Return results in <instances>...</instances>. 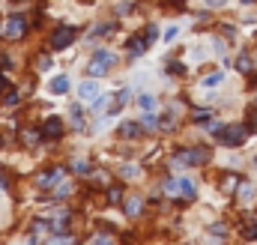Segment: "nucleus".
<instances>
[{"label":"nucleus","instance_id":"f257e3e1","mask_svg":"<svg viewBox=\"0 0 257 245\" xmlns=\"http://www.w3.org/2000/svg\"><path fill=\"white\" fill-rule=\"evenodd\" d=\"M213 159V153L207 147H192V150H180L174 156V168H198V165H207Z\"/></svg>","mask_w":257,"mask_h":245},{"label":"nucleus","instance_id":"f03ea898","mask_svg":"<svg viewBox=\"0 0 257 245\" xmlns=\"http://www.w3.org/2000/svg\"><path fill=\"white\" fill-rule=\"evenodd\" d=\"M117 63V54H111V51H96L93 57H90V66H87V72H90V78H102V75H108V69Z\"/></svg>","mask_w":257,"mask_h":245},{"label":"nucleus","instance_id":"7ed1b4c3","mask_svg":"<svg viewBox=\"0 0 257 245\" xmlns=\"http://www.w3.org/2000/svg\"><path fill=\"white\" fill-rule=\"evenodd\" d=\"M216 135H219V141H222L225 147H240V144H246V138H249V126H222Z\"/></svg>","mask_w":257,"mask_h":245},{"label":"nucleus","instance_id":"20e7f679","mask_svg":"<svg viewBox=\"0 0 257 245\" xmlns=\"http://www.w3.org/2000/svg\"><path fill=\"white\" fill-rule=\"evenodd\" d=\"M165 195H177V198H186V201H195V195H198V189H195V183L192 180H165Z\"/></svg>","mask_w":257,"mask_h":245},{"label":"nucleus","instance_id":"39448f33","mask_svg":"<svg viewBox=\"0 0 257 245\" xmlns=\"http://www.w3.org/2000/svg\"><path fill=\"white\" fill-rule=\"evenodd\" d=\"M24 33H27V18L24 15H9L3 21V36L6 39H21Z\"/></svg>","mask_w":257,"mask_h":245},{"label":"nucleus","instance_id":"423d86ee","mask_svg":"<svg viewBox=\"0 0 257 245\" xmlns=\"http://www.w3.org/2000/svg\"><path fill=\"white\" fill-rule=\"evenodd\" d=\"M75 27H57L54 30V36H51V48L54 51H63V48H69L72 42H75Z\"/></svg>","mask_w":257,"mask_h":245},{"label":"nucleus","instance_id":"0eeeda50","mask_svg":"<svg viewBox=\"0 0 257 245\" xmlns=\"http://www.w3.org/2000/svg\"><path fill=\"white\" fill-rule=\"evenodd\" d=\"M63 129H66V126H63L60 117H48L45 126H42V138H45V141H57V138L63 135Z\"/></svg>","mask_w":257,"mask_h":245},{"label":"nucleus","instance_id":"6e6552de","mask_svg":"<svg viewBox=\"0 0 257 245\" xmlns=\"http://www.w3.org/2000/svg\"><path fill=\"white\" fill-rule=\"evenodd\" d=\"M63 177H66V171H63V168H54V171L42 174V177H39L36 183H39V189H54V186H57V183H60Z\"/></svg>","mask_w":257,"mask_h":245},{"label":"nucleus","instance_id":"1a4fd4ad","mask_svg":"<svg viewBox=\"0 0 257 245\" xmlns=\"http://www.w3.org/2000/svg\"><path fill=\"white\" fill-rule=\"evenodd\" d=\"M78 96H81L84 102H96V99L102 96V90H99V84H96V81H84V84L78 87Z\"/></svg>","mask_w":257,"mask_h":245},{"label":"nucleus","instance_id":"9d476101","mask_svg":"<svg viewBox=\"0 0 257 245\" xmlns=\"http://www.w3.org/2000/svg\"><path fill=\"white\" fill-rule=\"evenodd\" d=\"M120 138H126V141H132V138H141L144 135V123L138 120V123H120Z\"/></svg>","mask_w":257,"mask_h":245},{"label":"nucleus","instance_id":"9b49d317","mask_svg":"<svg viewBox=\"0 0 257 245\" xmlns=\"http://www.w3.org/2000/svg\"><path fill=\"white\" fill-rule=\"evenodd\" d=\"M147 48H150V36H147V33H144V36H132V39H129V54H132V57L144 54Z\"/></svg>","mask_w":257,"mask_h":245},{"label":"nucleus","instance_id":"f8f14e48","mask_svg":"<svg viewBox=\"0 0 257 245\" xmlns=\"http://www.w3.org/2000/svg\"><path fill=\"white\" fill-rule=\"evenodd\" d=\"M75 240L66 231H54V237H45V245H72Z\"/></svg>","mask_w":257,"mask_h":245},{"label":"nucleus","instance_id":"ddd939ff","mask_svg":"<svg viewBox=\"0 0 257 245\" xmlns=\"http://www.w3.org/2000/svg\"><path fill=\"white\" fill-rule=\"evenodd\" d=\"M51 93H54V96H63V93H69V78H66V75H57V78L51 81Z\"/></svg>","mask_w":257,"mask_h":245},{"label":"nucleus","instance_id":"4468645a","mask_svg":"<svg viewBox=\"0 0 257 245\" xmlns=\"http://www.w3.org/2000/svg\"><path fill=\"white\" fill-rule=\"evenodd\" d=\"M21 141H24L27 147H36V144L42 141V132H36V129H21Z\"/></svg>","mask_w":257,"mask_h":245},{"label":"nucleus","instance_id":"2eb2a0df","mask_svg":"<svg viewBox=\"0 0 257 245\" xmlns=\"http://www.w3.org/2000/svg\"><path fill=\"white\" fill-rule=\"evenodd\" d=\"M72 192H75V186H72V183H69L66 177H63V180H60V183L54 186V198H69Z\"/></svg>","mask_w":257,"mask_h":245},{"label":"nucleus","instance_id":"dca6fc26","mask_svg":"<svg viewBox=\"0 0 257 245\" xmlns=\"http://www.w3.org/2000/svg\"><path fill=\"white\" fill-rule=\"evenodd\" d=\"M141 210H144V201H141L138 195H132V198L126 201V216H141Z\"/></svg>","mask_w":257,"mask_h":245},{"label":"nucleus","instance_id":"f3484780","mask_svg":"<svg viewBox=\"0 0 257 245\" xmlns=\"http://www.w3.org/2000/svg\"><path fill=\"white\" fill-rule=\"evenodd\" d=\"M129 93H132V90H120V93L114 96V102H111V114H117V111L129 102Z\"/></svg>","mask_w":257,"mask_h":245},{"label":"nucleus","instance_id":"a211bd4d","mask_svg":"<svg viewBox=\"0 0 257 245\" xmlns=\"http://www.w3.org/2000/svg\"><path fill=\"white\" fill-rule=\"evenodd\" d=\"M69 120H72V129H84V111L75 105V108H69Z\"/></svg>","mask_w":257,"mask_h":245},{"label":"nucleus","instance_id":"6ab92c4d","mask_svg":"<svg viewBox=\"0 0 257 245\" xmlns=\"http://www.w3.org/2000/svg\"><path fill=\"white\" fill-rule=\"evenodd\" d=\"M48 231H51L48 225H42V222H36V225L30 228V243H39V240H42V234L48 237Z\"/></svg>","mask_w":257,"mask_h":245},{"label":"nucleus","instance_id":"aec40b11","mask_svg":"<svg viewBox=\"0 0 257 245\" xmlns=\"http://www.w3.org/2000/svg\"><path fill=\"white\" fill-rule=\"evenodd\" d=\"M72 171H75V174H81V177H93V165H90V162H84V159H78V162L72 165Z\"/></svg>","mask_w":257,"mask_h":245},{"label":"nucleus","instance_id":"412c9836","mask_svg":"<svg viewBox=\"0 0 257 245\" xmlns=\"http://www.w3.org/2000/svg\"><path fill=\"white\" fill-rule=\"evenodd\" d=\"M237 69L249 75V72L255 69V63H252V57H249V54H240V57H237Z\"/></svg>","mask_w":257,"mask_h":245},{"label":"nucleus","instance_id":"4be33fe9","mask_svg":"<svg viewBox=\"0 0 257 245\" xmlns=\"http://www.w3.org/2000/svg\"><path fill=\"white\" fill-rule=\"evenodd\" d=\"M237 186H240V177H237V174H228V177L222 180V192H237Z\"/></svg>","mask_w":257,"mask_h":245},{"label":"nucleus","instance_id":"5701e85b","mask_svg":"<svg viewBox=\"0 0 257 245\" xmlns=\"http://www.w3.org/2000/svg\"><path fill=\"white\" fill-rule=\"evenodd\" d=\"M252 198H255V186H252V183H240V201L249 204Z\"/></svg>","mask_w":257,"mask_h":245},{"label":"nucleus","instance_id":"b1692460","mask_svg":"<svg viewBox=\"0 0 257 245\" xmlns=\"http://www.w3.org/2000/svg\"><path fill=\"white\" fill-rule=\"evenodd\" d=\"M141 123H144V129H156V126H159V120H156V114H153V111H144Z\"/></svg>","mask_w":257,"mask_h":245},{"label":"nucleus","instance_id":"393cba45","mask_svg":"<svg viewBox=\"0 0 257 245\" xmlns=\"http://www.w3.org/2000/svg\"><path fill=\"white\" fill-rule=\"evenodd\" d=\"M108 201L111 204H120L123 201V189L120 186H108Z\"/></svg>","mask_w":257,"mask_h":245},{"label":"nucleus","instance_id":"a878e982","mask_svg":"<svg viewBox=\"0 0 257 245\" xmlns=\"http://www.w3.org/2000/svg\"><path fill=\"white\" fill-rule=\"evenodd\" d=\"M6 93H9V96H3V102H6V105H18V102H21V96H24V93H18V90H6Z\"/></svg>","mask_w":257,"mask_h":245},{"label":"nucleus","instance_id":"bb28decb","mask_svg":"<svg viewBox=\"0 0 257 245\" xmlns=\"http://www.w3.org/2000/svg\"><path fill=\"white\" fill-rule=\"evenodd\" d=\"M138 105H141V108H144V111H153V108H156V99H153V96H147V93H144V96H141V99H138Z\"/></svg>","mask_w":257,"mask_h":245},{"label":"nucleus","instance_id":"cd10ccee","mask_svg":"<svg viewBox=\"0 0 257 245\" xmlns=\"http://www.w3.org/2000/svg\"><path fill=\"white\" fill-rule=\"evenodd\" d=\"M222 78H225L222 72H216V75H207V78H204V87H216V84H222Z\"/></svg>","mask_w":257,"mask_h":245},{"label":"nucleus","instance_id":"c85d7f7f","mask_svg":"<svg viewBox=\"0 0 257 245\" xmlns=\"http://www.w3.org/2000/svg\"><path fill=\"white\" fill-rule=\"evenodd\" d=\"M168 72H171V75H183V72H186V66H183V63H177V60H171V63H168Z\"/></svg>","mask_w":257,"mask_h":245},{"label":"nucleus","instance_id":"c756f323","mask_svg":"<svg viewBox=\"0 0 257 245\" xmlns=\"http://www.w3.org/2000/svg\"><path fill=\"white\" fill-rule=\"evenodd\" d=\"M210 117H213V111H195V123H210Z\"/></svg>","mask_w":257,"mask_h":245},{"label":"nucleus","instance_id":"7c9ffc66","mask_svg":"<svg viewBox=\"0 0 257 245\" xmlns=\"http://www.w3.org/2000/svg\"><path fill=\"white\" fill-rule=\"evenodd\" d=\"M246 240H257V222H249L246 225Z\"/></svg>","mask_w":257,"mask_h":245},{"label":"nucleus","instance_id":"2f4dec72","mask_svg":"<svg viewBox=\"0 0 257 245\" xmlns=\"http://www.w3.org/2000/svg\"><path fill=\"white\" fill-rule=\"evenodd\" d=\"M174 126H177V123H174V117H171V114H168L165 120H159V129H168V132H171Z\"/></svg>","mask_w":257,"mask_h":245},{"label":"nucleus","instance_id":"473e14b6","mask_svg":"<svg viewBox=\"0 0 257 245\" xmlns=\"http://www.w3.org/2000/svg\"><path fill=\"white\" fill-rule=\"evenodd\" d=\"M90 245H114V243H111V237H93Z\"/></svg>","mask_w":257,"mask_h":245},{"label":"nucleus","instance_id":"72a5a7b5","mask_svg":"<svg viewBox=\"0 0 257 245\" xmlns=\"http://www.w3.org/2000/svg\"><path fill=\"white\" fill-rule=\"evenodd\" d=\"M36 66H39V69H51V57H39Z\"/></svg>","mask_w":257,"mask_h":245},{"label":"nucleus","instance_id":"f704fd0d","mask_svg":"<svg viewBox=\"0 0 257 245\" xmlns=\"http://www.w3.org/2000/svg\"><path fill=\"white\" fill-rule=\"evenodd\" d=\"M249 132H257V111H252V120H249Z\"/></svg>","mask_w":257,"mask_h":245},{"label":"nucleus","instance_id":"c9c22d12","mask_svg":"<svg viewBox=\"0 0 257 245\" xmlns=\"http://www.w3.org/2000/svg\"><path fill=\"white\" fill-rule=\"evenodd\" d=\"M135 174H138V168H132V165L123 168V177H135Z\"/></svg>","mask_w":257,"mask_h":245},{"label":"nucleus","instance_id":"e433bc0d","mask_svg":"<svg viewBox=\"0 0 257 245\" xmlns=\"http://www.w3.org/2000/svg\"><path fill=\"white\" fill-rule=\"evenodd\" d=\"M213 234L222 237V234H228V228H225V225H213Z\"/></svg>","mask_w":257,"mask_h":245},{"label":"nucleus","instance_id":"4c0bfd02","mask_svg":"<svg viewBox=\"0 0 257 245\" xmlns=\"http://www.w3.org/2000/svg\"><path fill=\"white\" fill-rule=\"evenodd\" d=\"M204 3H207L210 9H219V6H225V0H204Z\"/></svg>","mask_w":257,"mask_h":245},{"label":"nucleus","instance_id":"58836bf2","mask_svg":"<svg viewBox=\"0 0 257 245\" xmlns=\"http://www.w3.org/2000/svg\"><path fill=\"white\" fill-rule=\"evenodd\" d=\"M3 90H9V81H6V75H0V93Z\"/></svg>","mask_w":257,"mask_h":245},{"label":"nucleus","instance_id":"ea45409f","mask_svg":"<svg viewBox=\"0 0 257 245\" xmlns=\"http://www.w3.org/2000/svg\"><path fill=\"white\" fill-rule=\"evenodd\" d=\"M171 6H186V0H168Z\"/></svg>","mask_w":257,"mask_h":245},{"label":"nucleus","instance_id":"a19ab883","mask_svg":"<svg viewBox=\"0 0 257 245\" xmlns=\"http://www.w3.org/2000/svg\"><path fill=\"white\" fill-rule=\"evenodd\" d=\"M240 3H246V6H252V3H255V0H240Z\"/></svg>","mask_w":257,"mask_h":245}]
</instances>
